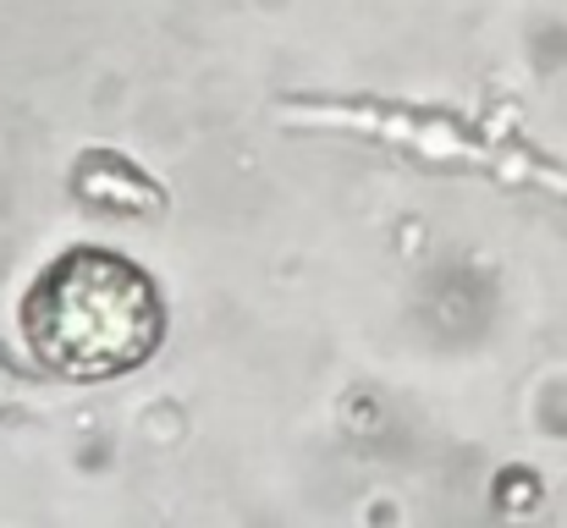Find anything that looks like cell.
I'll list each match as a JSON object with an SVG mask.
<instances>
[{"label":"cell","instance_id":"6da1fadb","mask_svg":"<svg viewBox=\"0 0 567 528\" xmlns=\"http://www.w3.org/2000/svg\"><path fill=\"white\" fill-rule=\"evenodd\" d=\"M161 298L122 253H61L22 298L33 358L66 380H116L161 348Z\"/></svg>","mask_w":567,"mask_h":528}]
</instances>
